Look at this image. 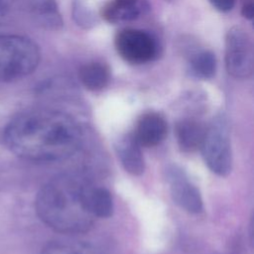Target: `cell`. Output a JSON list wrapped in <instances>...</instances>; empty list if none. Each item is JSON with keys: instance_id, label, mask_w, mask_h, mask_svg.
I'll return each mask as SVG.
<instances>
[{"instance_id": "8", "label": "cell", "mask_w": 254, "mask_h": 254, "mask_svg": "<svg viewBox=\"0 0 254 254\" xmlns=\"http://www.w3.org/2000/svg\"><path fill=\"white\" fill-rule=\"evenodd\" d=\"M15 3L43 29L57 31L63 27V19L56 0H15Z\"/></svg>"}, {"instance_id": "3", "label": "cell", "mask_w": 254, "mask_h": 254, "mask_svg": "<svg viewBox=\"0 0 254 254\" xmlns=\"http://www.w3.org/2000/svg\"><path fill=\"white\" fill-rule=\"evenodd\" d=\"M38 45L19 35H0V82H10L32 73L39 65Z\"/></svg>"}, {"instance_id": "17", "label": "cell", "mask_w": 254, "mask_h": 254, "mask_svg": "<svg viewBox=\"0 0 254 254\" xmlns=\"http://www.w3.org/2000/svg\"><path fill=\"white\" fill-rule=\"evenodd\" d=\"M209 2L220 12H228L235 5V0H209Z\"/></svg>"}, {"instance_id": "12", "label": "cell", "mask_w": 254, "mask_h": 254, "mask_svg": "<svg viewBox=\"0 0 254 254\" xmlns=\"http://www.w3.org/2000/svg\"><path fill=\"white\" fill-rule=\"evenodd\" d=\"M206 127L199 121L186 118L176 125V137L182 151L190 153L200 149Z\"/></svg>"}, {"instance_id": "13", "label": "cell", "mask_w": 254, "mask_h": 254, "mask_svg": "<svg viewBox=\"0 0 254 254\" xmlns=\"http://www.w3.org/2000/svg\"><path fill=\"white\" fill-rule=\"evenodd\" d=\"M78 77L82 85L91 91L104 89L110 81V68L101 62H90L78 70Z\"/></svg>"}, {"instance_id": "2", "label": "cell", "mask_w": 254, "mask_h": 254, "mask_svg": "<svg viewBox=\"0 0 254 254\" xmlns=\"http://www.w3.org/2000/svg\"><path fill=\"white\" fill-rule=\"evenodd\" d=\"M92 187L77 174H63L52 179L36 196L38 216L50 228L61 233L86 232L95 220L89 204Z\"/></svg>"}, {"instance_id": "16", "label": "cell", "mask_w": 254, "mask_h": 254, "mask_svg": "<svg viewBox=\"0 0 254 254\" xmlns=\"http://www.w3.org/2000/svg\"><path fill=\"white\" fill-rule=\"evenodd\" d=\"M72 17L75 23L83 29L94 26L96 18L92 10L81 0H76L72 4Z\"/></svg>"}, {"instance_id": "9", "label": "cell", "mask_w": 254, "mask_h": 254, "mask_svg": "<svg viewBox=\"0 0 254 254\" xmlns=\"http://www.w3.org/2000/svg\"><path fill=\"white\" fill-rule=\"evenodd\" d=\"M148 10L146 0H109L101 8L100 15L106 22L117 24L136 20Z\"/></svg>"}, {"instance_id": "15", "label": "cell", "mask_w": 254, "mask_h": 254, "mask_svg": "<svg viewBox=\"0 0 254 254\" xmlns=\"http://www.w3.org/2000/svg\"><path fill=\"white\" fill-rule=\"evenodd\" d=\"M89 204L95 218H106L113 212V200L110 192L101 187L93 186L89 193Z\"/></svg>"}, {"instance_id": "10", "label": "cell", "mask_w": 254, "mask_h": 254, "mask_svg": "<svg viewBox=\"0 0 254 254\" xmlns=\"http://www.w3.org/2000/svg\"><path fill=\"white\" fill-rule=\"evenodd\" d=\"M167 133L165 118L159 113L149 112L140 117L133 134L141 146L154 147L166 138Z\"/></svg>"}, {"instance_id": "6", "label": "cell", "mask_w": 254, "mask_h": 254, "mask_svg": "<svg viewBox=\"0 0 254 254\" xmlns=\"http://www.w3.org/2000/svg\"><path fill=\"white\" fill-rule=\"evenodd\" d=\"M118 55L132 64H143L153 61L158 55V43L148 32L126 28L119 31L114 39Z\"/></svg>"}, {"instance_id": "7", "label": "cell", "mask_w": 254, "mask_h": 254, "mask_svg": "<svg viewBox=\"0 0 254 254\" xmlns=\"http://www.w3.org/2000/svg\"><path fill=\"white\" fill-rule=\"evenodd\" d=\"M168 182L174 201L190 213L202 210L203 203L198 189L181 171L173 168L168 172Z\"/></svg>"}, {"instance_id": "1", "label": "cell", "mask_w": 254, "mask_h": 254, "mask_svg": "<svg viewBox=\"0 0 254 254\" xmlns=\"http://www.w3.org/2000/svg\"><path fill=\"white\" fill-rule=\"evenodd\" d=\"M77 122L53 109H31L16 115L5 129V142L17 156L32 162H57L69 158L81 144Z\"/></svg>"}, {"instance_id": "19", "label": "cell", "mask_w": 254, "mask_h": 254, "mask_svg": "<svg viewBox=\"0 0 254 254\" xmlns=\"http://www.w3.org/2000/svg\"><path fill=\"white\" fill-rule=\"evenodd\" d=\"M241 13L245 19H248V20L253 19V16H254L253 0H244L242 9H241Z\"/></svg>"}, {"instance_id": "18", "label": "cell", "mask_w": 254, "mask_h": 254, "mask_svg": "<svg viewBox=\"0 0 254 254\" xmlns=\"http://www.w3.org/2000/svg\"><path fill=\"white\" fill-rule=\"evenodd\" d=\"M15 0H0V23H3L9 16Z\"/></svg>"}, {"instance_id": "11", "label": "cell", "mask_w": 254, "mask_h": 254, "mask_svg": "<svg viewBox=\"0 0 254 254\" xmlns=\"http://www.w3.org/2000/svg\"><path fill=\"white\" fill-rule=\"evenodd\" d=\"M117 157L124 170L133 176H140L145 171V161L141 145L134 134L128 133L117 139L115 143Z\"/></svg>"}, {"instance_id": "5", "label": "cell", "mask_w": 254, "mask_h": 254, "mask_svg": "<svg viewBox=\"0 0 254 254\" xmlns=\"http://www.w3.org/2000/svg\"><path fill=\"white\" fill-rule=\"evenodd\" d=\"M225 67L235 78H247L253 73V41L248 32L241 27L234 26L226 34Z\"/></svg>"}, {"instance_id": "14", "label": "cell", "mask_w": 254, "mask_h": 254, "mask_svg": "<svg viewBox=\"0 0 254 254\" xmlns=\"http://www.w3.org/2000/svg\"><path fill=\"white\" fill-rule=\"evenodd\" d=\"M190 72L198 78L209 79L216 71V58L208 50H201L191 55L189 62Z\"/></svg>"}, {"instance_id": "4", "label": "cell", "mask_w": 254, "mask_h": 254, "mask_svg": "<svg viewBox=\"0 0 254 254\" xmlns=\"http://www.w3.org/2000/svg\"><path fill=\"white\" fill-rule=\"evenodd\" d=\"M200 150L211 172L221 177L231 173L232 152L229 128L225 119L216 118L206 127Z\"/></svg>"}]
</instances>
